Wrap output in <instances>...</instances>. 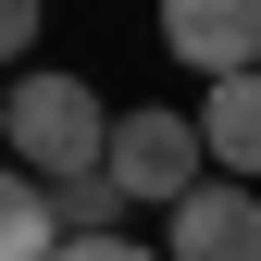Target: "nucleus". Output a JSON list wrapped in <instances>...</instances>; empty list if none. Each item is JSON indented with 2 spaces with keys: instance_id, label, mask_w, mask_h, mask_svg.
I'll return each mask as SVG.
<instances>
[{
  "instance_id": "f257e3e1",
  "label": "nucleus",
  "mask_w": 261,
  "mask_h": 261,
  "mask_svg": "<svg viewBox=\"0 0 261 261\" xmlns=\"http://www.w3.org/2000/svg\"><path fill=\"white\" fill-rule=\"evenodd\" d=\"M0 137L25 149L38 187H87L112 162V112H100L87 75H13V124H0Z\"/></svg>"
},
{
  "instance_id": "f03ea898",
  "label": "nucleus",
  "mask_w": 261,
  "mask_h": 261,
  "mask_svg": "<svg viewBox=\"0 0 261 261\" xmlns=\"http://www.w3.org/2000/svg\"><path fill=\"white\" fill-rule=\"evenodd\" d=\"M100 174L124 199H149V212H187L212 187V137H199V112H112V162Z\"/></svg>"
},
{
  "instance_id": "7ed1b4c3",
  "label": "nucleus",
  "mask_w": 261,
  "mask_h": 261,
  "mask_svg": "<svg viewBox=\"0 0 261 261\" xmlns=\"http://www.w3.org/2000/svg\"><path fill=\"white\" fill-rule=\"evenodd\" d=\"M162 50L199 75H261V0H162Z\"/></svg>"
},
{
  "instance_id": "20e7f679",
  "label": "nucleus",
  "mask_w": 261,
  "mask_h": 261,
  "mask_svg": "<svg viewBox=\"0 0 261 261\" xmlns=\"http://www.w3.org/2000/svg\"><path fill=\"white\" fill-rule=\"evenodd\" d=\"M162 261H261V187L212 174L187 212H162Z\"/></svg>"
},
{
  "instance_id": "39448f33",
  "label": "nucleus",
  "mask_w": 261,
  "mask_h": 261,
  "mask_svg": "<svg viewBox=\"0 0 261 261\" xmlns=\"http://www.w3.org/2000/svg\"><path fill=\"white\" fill-rule=\"evenodd\" d=\"M199 137H212V174L261 187V75H224L212 87V100H199Z\"/></svg>"
},
{
  "instance_id": "423d86ee",
  "label": "nucleus",
  "mask_w": 261,
  "mask_h": 261,
  "mask_svg": "<svg viewBox=\"0 0 261 261\" xmlns=\"http://www.w3.org/2000/svg\"><path fill=\"white\" fill-rule=\"evenodd\" d=\"M50 249H62V199L25 162H0V261H50Z\"/></svg>"
},
{
  "instance_id": "0eeeda50",
  "label": "nucleus",
  "mask_w": 261,
  "mask_h": 261,
  "mask_svg": "<svg viewBox=\"0 0 261 261\" xmlns=\"http://www.w3.org/2000/svg\"><path fill=\"white\" fill-rule=\"evenodd\" d=\"M50 261H162V249H137V237H62Z\"/></svg>"
},
{
  "instance_id": "6e6552de",
  "label": "nucleus",
  "mask_w": 261,
  "mask_h": 261,
  "mask_svg": "<svg viewBox=\"0 0 261 261\" xmlns=\"http://www.w3.org/2000/svg\"><path fill=\"white\" fill-rule=\"evenodd\" d=\"M13 50H38V0H0V62Z\"/></svg>"
},
{
  "instance_id": "1a4fd4ad",
  "label": "nucleus",
  "mask_w": 261,
  "mask_h": 261,
  "mask_svg": "<svg viewBox=\"0 0 261 261\" xmlns=\"http://www.w3.org/2000/svg\"><path fill=\"white\" fill-rule=\"evenodd\" d=\"M0 124H13V87H0Z\"/></svg>"
}]
</instances>
